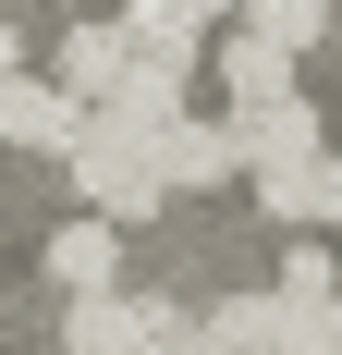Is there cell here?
<instances>
[{
	"mask_svg": "<svg viewBox=\"0 0 342 355\" xmlns=\"http://www.w3.org/2000/svg\"><path fill=\"white\" fill-rule=\"evenodd\" d=\"M73 196H86V220H159L171 184H159V123H135V110H86V135H73Z\"/></svg>",
	"mask_w": 342,
	"mask_h": 355,
	"instance_id": "cell-1",
	"label": "cell"
},
{
	"mask_svg": "<svg viewBox=\"0 0 342 355\" xmlns=\"http://www.w3.org/2000/svg\"><path fill=\"white\" fill-rule=\"evenodd\" d=\"M196 331L208 355H330V306H294V294H220Z\"/></svg>",
	"mask_w": 342,
	"mask_h": 355,
	"instance_id": "cell-2",
	"label": "cell"
},
{
	"mask_svg": "<svg viewBox=\"0 0 342 355\" xmlns=\"http://www.w3.org/2000/svg\"><path fill=\"white\" fill-rule=\"evenodd\" d=\"M233 123V172L244 184H269V172H306L318 147H330V123H318V98L294 86V98H269V110H220Z\"/></svg>",
	"mask_w": 342,
	"mask_h": 355,
	"instance_id": "cell-3",
	"label": "cell"
},
{
	"mask_svg": "<svg viewBox=\"0 0 342 355\" xmlns=\"http://www.w3.org/2000/svg\"><path fill=\"white\" fill-rule=\"evenodd\" d=\"M73 135H86V98L73 86H49V73H12L0 86V147L12 159H73Z\"/></svg>",
	"mask_w": 342,
	"mask_h": 355,
	"instance_id": "cell-4",
	"label": "cell"
},
{
	"mask_svg": "<svg viewBox=\"0 0 342 355\" xmlns=\"http://www.w3.org/2000/svg\"><path fill=\"white\" fill-rule=\"evenodd\" d=\"M159 184H171V196L244 184V172H233V123H220V110H171V123H159Z\"/></svg>",
	"mask_w": 342,
	"mask_h": 355,
	"instance_id": "cell-5",
	"label": "cell"
},
{
	"mask_svg": "<svg viewBox=\"0 0 342 355\" xmlns=\"http://www.w3.org/2000/svg\"><path fill=\"white\" fill-rule=\"evenodd\" d=\"M159 306L147 294H62V355H147Z\"/></svg>",
	"mask_w": 342,
	"mask_h": 355,
	"instance_id": "cell-6",
	"label": "cell"
},
{
	"mask_svg": "<svg viewBox=\"0 0 342 355\" xmlns=\"http://www.w3.org/2000/svg\"><path fill=\"white\" fill-rule=\"evenodd\" d=\"M208 73H220V98H233V110L294 98V49H269V37H244V25H220V37H208Z\"/></svg>",
	"mask_w": 342,
	"mask_h": 355,
	"instance_id": "cell-7",
	"label": "cell"
},
{
	"mask_svg": "<svg viewBox=\"0 0 342 355\" xmlns=\"http://www.w3.org/2000/svg\"><path fill=\"white\" fill-rule=\"evenodd\" d=\"M123 73H135L123 25H110V12H73V25H62V73H49V86H73V98L98 110V98H123Z\"/></svg>",
	"mask_w": 342,
	"mask_h": 355,
	"instance_id": "cell-8",
	"label": "cell"
},
{
	"mask_svg": "<svg viewBox=\"0 0 342 355\" xmlns=\"http://www.w3.org/2000/svg\"><path fill=\"white\" fill-rule=\"evenodd\" d=\"M49 282H62V294H123V233L73 209L62 233H49Z\"/></svg>",
	"mask_w": 342,
	"mask_h": 355,
	"instance_id": "cell-9",
	"label": "cell"
},
{
	"mask_svg": "<svg viewBox=\"0 0 342 355\" xmlns=\"http://www.w3.org/2000/svg\"><path fill=\"white\" fill-rule=\"evenodd\" d=\"M233 25H244V37H269V49H294V62H306L318 37L342 25V0H244Z\"/></svg>",
	"mask_w": 342,
	"mask_h": 355,
	"instance_id": "cell-10",
	"label": "cell"
},
{
	"mask_svg": "<svg viewBox=\"0 0 342 355\" xmlns=\"http://www.w3.org/2000/svg\"><path fill=\"white\" fill-rule=\"evenodd\" d=\"M269 294L330 306V294H342V245H330V233H294V245H281V270H269Z\"/></svg>",
	"mask_w": 342,
	"mask_h": 355,
	"instance_id": "cell-11",
	"label": "cell"
},
{
	"mask_svg": "<svg viewBox=\"0 0 342 355\" xmlns=\"http://www.w3.org/2000/svg\"><path fill=\"white\" fill-rule=\"evenodd\" d=\"M330 220H342V147H318L294 172V233H330Z\"/></svg>",
	"mask_w": 342,
	"mask_h": 355,
	"instance_id": "cell-12",
	"label": "cell"
},
{
	"mask_svg": "<svg viewBox=\"0 0 342 355\" xmlns=\"http://www.w3.org/2000/svg\"><path fill=\"white\" fill-rule=\"evenodd\" d=\"M147 355H208V331L183 319V306H159V331H147Z\"/></svg>",
	"mask_w": 342,
	"mask_h": 355,
	"instance_id": "cell-13",
	"label": "cell"
},
{
	"mask_svg": "<svg viewBox=\"0 0 342 355\" xmlns=\"http://www.w3.org/2000/svg\"><path fill=\"white\" fill-rule=\"evenodd\" d=\"M12 73H37L25 62V25H0V86H12Z\"/></svg>",
	"mask_w": 342,
	"mask_h": 355,
	"instance_id": "cell-14",
	"label": "cell"
},
{
	"mask_svg": "<svg viewBox=\"0 0 342 355\" xmlns=\"http://www.w3.org/2000/svg\"><path fill=\"white\" fill-rule=\"evenodd\" d=\"M183 12H196V25H208V37H220V25H233V12H244V0H183Z\"/></svg>",
	"mask_w": 342,
	"mask_h": 355,
	"instance_id": "cell-15",
	"label": "cell"
}]
</instances>
